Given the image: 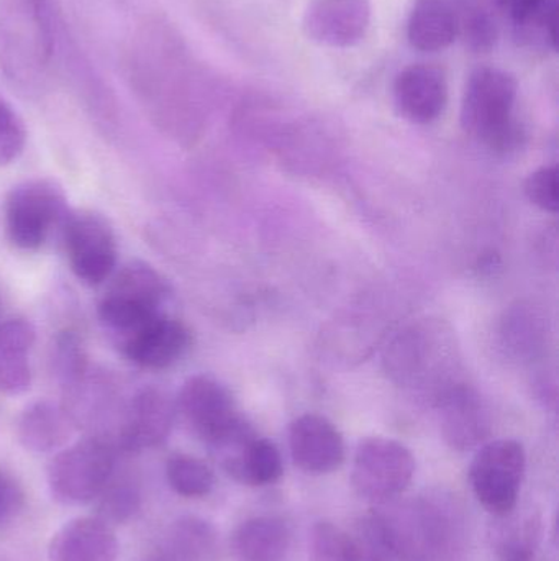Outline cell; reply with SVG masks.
Masks as SVG:
<instances>
[{
	"label": "cell",
	"instance_id": "obj_1",
	"mask_svg": "<svg viewBox=\"0 0 559 561\" xmlns=\"http://www.w3.org/2000/svg\"><path fill=\"white\" fill-rule=\"evenodd\" d=\"M377 516L386 527L399 561H455L463 530L458 510L443 496H419L380 504Z\"/></svg>",
	"mask_w": 559,
	"mask_h": 561
},
{
	"label": "cell",
	"instance_id": "obj_2",
	"mask_svg": "<svg viewBox=\"0 0 559 561\" xmlns=\"http://www.w3.org/2000/svg\"><path fill=\"white\" fill-rule=\"evenodd\" d=\"M517 95L519 82L511 72L492 66L475 69L463 94V130L489 150H515L525 137L515 118Z\"/></svg>",
	"mask_w": 559,
	"mask_h": 561
},
{
	"label": "cell",
	"instance_id": "obj_3",
	"mask_svg": "<svg viewBox=\"0 0 559 561\" xmlns=\"http://www.w3.org/2000/svg\"><path fill=\"white\" fill-rule=\"evenodd\" d=\"M452 335L439 322L423 320L399 333L384 353V368L396 385L430 391L439 398L455 385Z\"/></svg>",
	"mask_w": 559,
	"mask_h": 561
},
{
	"label": "cell",
	"instance_id": "obj_4",
	"mask_svg": "<svg viewBox=\"0 0 559 561\" xmlns=\"http://www.w3.org/2000/svg\"><path fill=\"white\" fill-rule=\"evenodd\" d=\"M55 0H5L0 16V62L26 79L48 68L56 46Z\"/></svg>",
	"mask_w": 559,
	"mask_h": 561
},
{
	"label": "cell",
	"instance_id": "obj_5",
	"mask_svg": "<svg viewBox=\"0 0 559 561\" xmlns=\"http://www.w3.org/2000/svg\"><path fill=\"white\" fill-rule=\"evenodd\" d=\"M68 216L65 190L48 178L23 181L7 194V237L19 250L36 252L45 247Z\"/></svg>",
	"mask_w": 559,
	"mask_h": 561
},
{
	"label": "cell",
	"instance_id": "obj_6",
	"mask_svg": "<svg viewBox=\"0 0 559 561\" xmlns=\"http://www.w3.org/2000/svg\"><path fill=\"white\" fill-rule=\"evenodd\" d=\"M114 442L98 435L61 448L48 465L51 496L66 506H81L97 500L115 474Z\"/></svg>",
	"mask_w": 559,
	"mask_h": 561
},
{
	"label": "cell",
	"instance_id": "obj_7",
	"mask_svg": "<svg viewBox=\"0 0 559 561\" xmlns=\"http://www.w3.org/2000/svg\"><path fill=\"white\" fill-rule=\"evenodd\" d=\"M416 473L412 451L386 437L364 438L354 451L351 484L358 496L380 504L396 501Z\"/></svg>",
	"mask_w": 559,
	"mask_h": 561
},
{
	"label": "cell",
	"instance_id": "obj_8",
	"mask_svg": "<svg viewBox=\"0 0 559 561\" xmlns=\"http://www.w3.org/2000/svg\"><path fill=\"white\" fill-rule=\"evenodd\" d=\"M525 468L527 457L517 440L502 438L479 448L469 468V481L479 503L492 516H505L517 507Z\"/></svg>",
	"mask_w": 559,
	"mask_h": 561
},
{
	"label": "cell",
	"instance_id": "obj_9",
	"mask_svg": "<svg viewBox=\"0 0 559 561\" xmlns=\"http://www.w3.org/2000/svg\"><path fill=\"white\" fill-rule=\"evenodd\" d=\"M69 268L88 286L112 278L117 268V239L108 220L92 210L69 213L61 229Z\"/></svg>",
	"mask_w": 559,
	"mask_h": 561
},
{
	"label": "cell",
	"instance_id": "obj_10",
	"mask_svg": "<svg viewBox=\"0 0 559 561\" xmlns=\"http://www.w3.org/2000/svg\"><path fill=\"white\" fill-rule=\"evenodd\" d=\"M176 409L209 448L225 440L246 422L229 388L209 375H196L184 382Z\"/></svg>",
	"mask_w": 559,
	"mask_h": 561
},
{
	"label": "cell",
	"instance_id": "obj_11",
	"mask_svg": "<svg viewBox=\"0 0 559 561\" xmlns=\"http://www.w3.org/2000/svg\"><path fill=\"white\" fill-rule=\"evenodd\" d=\"M210 451L233 480L246 486H268L284 471L281 451L268 438L256 437L248 422Z\"/></svg>",
	"mask_w": 559,
	"mask_h": 561
},
{
	"label": "cell",
	"instance_id": "obj_12",
	"mask_svg": "<svg viewBox=\"0 0 559 561\" xmlns=\"http://www.w3.org/2000/svg\"><path fill=\"white\" fill-rule=\"evenodd\" d=\"M370 23V0H312L305 9L302 28L318 45L351 48L366 36Z\"/></svg>",
	"mask_w": 559,
	"mask_h": 561
},
{
	"label": "cell",
	"instance_id": "obj_13",
	"mask_svg": "<svg viewBox=\"0 0 559 561\" xmlns=\"http://www.w3.org/2000/svg\"><path fill=\"white\" fill-rule=\"evenodd\" d=\"M176 412V404L166 392L158 388L141 389L121 415L118 447L125 451L160 447L170 438Z\"/></svg>",
	"mask_w": 559,
	"mask_h": 561
},
{
	"label": "cell",
	"instance_id": "obj_14",
	"mask_svg": "<svg viewBox=\"0 0 559 561\" xmlns=\"http://www.w3.org/2000/svg\"><path fill=\"white\" fill-rule=\"evenodd\" d=\"M443 438L455 450L478 447L491 434V415L481 396L466 385L450 386L436 398Z\"/></svg>",
	"mask_w": 559,
	"mask_h": 561
},
{
	"label": "cell",
	"instance_id": "obj_15",
	"mask_svg": "<svg viewBox=\"0 0 559 561\" xmlns=\"http://www.w3.org/2000/svg\"><path fill=\"white\" fill-rule=\"evenodd\" d=\"M289 448L295 467L314 477L334 473L345 461L343 437L324 415L295 419L289 427Z\"/></svg>",
	"mask_w": 559,
	"mask_h": 561
},
{
	"label": "cell",
	"instance_id": "obj_16",
	"mask_svg": "<svg viewBox=\"0 0 559 561\" xmlns=\"http://www.w3.org/2000/svg\"><path fill=\"white\" fill-rule=\"evenodd\" d=\"M394 104L406 121L417 125L439 121L449 105V81L439 66H407L397 75Z\"/></svg>",
	"mask_w": 559,
	"mask_h": 561
},
{
	"label": "cell",
	"instance_id": "obj_17",
	"mask_svg": "<svg viewBox=\"0 0 559 561\" xmlns=\"http://www.w3.org/2000/svg\"><path fill=\"white\" fill-rule=\"evenodd\" d=\"M193 345V335L180 320L163 316L148 322L118 343L124 355L144 369L171 368L179 363Z\"/></svg>",
	"mask_w": 559,
	"mask_h": 561
},
{
	"label": "cell",
	"instance_id": "obj_18",
	"mask_svg": "<svg viewBox=\"0 0 559 561\" xmlns=\"http://www.w3.org/2000/svg\"><path fill=\"white\" fill-rule=\"evenodd\" d=\"M49 561H117L118 540L114 529L95 517H79L55 534Z\"/></svg>",
	"mask_w": 559,
	"mask_h": 561
},
{
	"label": "cell",
	"instance_id": "obj_19",
	"mask_svg": "<svg viewBox=\"0 0 559 561\" xmlns=\"http://www.w3.org/2000/svg\"><path fill=\"white\" fill-rule=\"evenodd\" d=\"M74 422L65 405L51 401L30 404L16 424V437L23 448L33 454H51L61 450L74 434Z\"/></svg>",
	"mask_w": 559,
	"mask_h": 561
},
{
	"label": "cell",
	"instance_id": "obj_20",
	"mask_svg": "<svg viewBox=\"0 0 559 561\" xmlns=\"http://www.w3.org/2000/svg\"><path fill=\"white\" fill-rule=\"evenodd\" d=\"M36 332L25 319H10L0 323V392L20 396L32 386L30 353Z\"/></svg>",
	"mask_w": 559,
	"mask_h": 561
},
{
	"label": "cell",
	"instance_id": "obj_21",
	"mask_svg": "<svg viewBox=\"0 0 559 561\" xmlns=\"http://www.w3.org/2000/svg\"><path fill=\"white\" fill-rule=\"evenodd\" d=\"M407 38L422 53L443 51L458 38V13L450 0H417L407 23Z\"/></svg>",
	"mask_w": 559,
	"mask_h": 561
},
{
	"label": "cell",
	"instance_id": "obj_22",
	"mask_svg": "<svg viewBox=\"0 0 559 561\" xmlns=\"http://www.w3.org/2000/svg\"><path fill=\"white\" fill-rule=\"evenodd\" d=\"M291 534L279 517L261 516L245 520L233 534L232 547L238 561H284Z\"/></svg>",
	"mask_w": 559,
	"mask_h": 561
},
{
	"label": "cell",
	"instance_id": "obj_23",
	"mask_svg": "<svg viewBox=\"0 0 559 561\" xmlns=\"http://www.w3.org/2000/svg\"><path fill=\"white\" fill-rule=\"evenodd\" d=\"M105 294L138 306L163 310L171 296V286L153 266L143 262H131L112 278Z\"/></svg>",
	"mask_w": 559,
	"mask_h": 561
},
{
	"label": "cell",
	"instance_id": "obj_24",
	"mask_svg": "<svg viewBox=\"0 0 559 561\" xmlns=\"http://www.w3.org/2000/svg\"><path fill=\"white\" fill-rule=\"evenodd\" d=\"M494 530V546L501 561H532L541 537V520L535 513L505 514Z\"/></svg>",
	"mask_w": 559,
	"mask_h": 561
},
{
	"label": "cell",
	"instance_id": "obj_25",
	"mask_svg": "<svg viewBox=\"0 0 559 561\" xmlns=\"http://www.w3.org/2000/svg\"><path fill=\"white\" fill-rule=\"evenodd\" d=\"M521 38L557 49L558 0H499Z\"/></svg>",
	"mask_w": 559,
	"mask_h": 561
},
{
	"label": "cell",
	"instance_id": "obj_26",
	"mask_svg": "<svg viewBox=\"0 0 559 561\" xmlns=\"http://www.w3.org/2000/svg\"><path fill=\"white\" fill-rule=\"evenodd\" d=\"M167 550L174 561H209L216 550V533L206 520L184 517L171 529Z\"/></svg>",
	"mask_w": 559,
	"mask_h": 561
},
{
	"label": "cell",
	"instance_id": "obj_27",
	"mask_svg": "<svg viewBox=\"0 0 559 561\" xmlns=\"http://www.w3.org/2000/svg\"><path fill=\"white\" fill-rule=\"evenodd\" d=\"M166 478L171 490L183 497H203L213 490L212 468L193 455L176 454L167 460Z\"/></svg>",
	"mask_w": 559,
	"mask_h": 561
},
{
	"label": "cell",
	"instance_id": "obj_28",
	"mask_svg": "<svg viewBox=\"0 0 559 561\" xmlns=\"http://www.w3.org/2000/svg\"><path fill=\"white\" fill-rule=\"evenodd\" d=\"M545 329L541 319L531 309L512 310L504 320V346L521 359H532L544 345Z\"/></svg>",
	"mask_w": 559,
	"mask_h": 561
},
{
	"label": "cell",
	"instance_id": "obj_29",
	"mask_svg": "<svg viewBox=\"0 0 559 561\" xmlns=\"http://www.w3.org/2000/svg\"><path fill=\"white\" fill-rule=\"evenodd\" d=\"M456 7L458 13V38L473 53H489L496 48L499 39V26L491 12L476 5L462 2Z\"/></svg>",
	"mask_w": 559,
	"mask_h": 561
},
{
	"label": "cell",
	"instance_id": "obj_30",
	"mask_svg": "<svg viewBox=\"0 0 559 561\" xmlns=\"http://www.w3.org/2000/svg\"><path fill=\"white\" fill-rule=\"evenodd\" d=\"M141 493L137 484L127 478L112 477L97 497V517L107 523L125 524L140 511Z\"/></svg>",
	"mask_w": 559,
	"mask_h": 561
},
{
	"label": "cell",
	"instance_id": "obj_31",
	"mask_svg": "<svg viewBox=\"0 0 559 561\" xmlns=\"http://www.w3.org/2000/svg\"><path fill=\"white\" fill-rule=\"evenodd\" d=\"M348 536L353 546L354 561H396L393 543L376 511L358 519Z\"/></svg>",
	"mask_w": 559,
	"mask_h": 561
},
{
	"label": "cell",
	"instance_id": "obj_32",
	"mask_svg": "<svg viewBox=\"0 0 559 561\" xmlns=\"http://www.w3.org/2000/svg\"><path fill=\"white\" fill-rule=\"evenodd\" d=\"M53 371L65 388L75 389L88 373V355L82 340L72 330H65L56 336L53 346Z\"/></svg>",
	"mask_w": 559,
	"mask_h": 561
},
{
	"label": "cell",
	"instance_id": "obj_33",
	"mask_svg": "<svg viewBox=\"0 0 559 561\" xmlns=\"http://www.w3.org/2000/svg\"><path fill=\"white\" fill-rule=\"evenodd\" d=\"M308 556L311 561H354L353 546L347 530L328 520H321L312 527Z\"/></svg>",
	"mask_w": 559,
	"mask_h": 561
},
{
	"label": "cell",
	"instance_id": "obj_34",
	"mask_svg": "<svg viewBox=\"0 0 559 561\" xmlns=\"http://www.w3.org/2000/svg\"><path fill=\"white\" fill-rule=\"evenodd\" d=\"M26 128L19 112L0 95V168L10 167L22 157Z\"/></svg>",
	"mask_w": 559,
	"mask_h": 561
},
{
	"label": "cell",
	"instance_id": "obj_35",
	"mask_svg": "<svg viewBox=\"0 0 559 561\" xmlns=\"http://www.w3.org/2000/svg\"><path fill=\"white\" fill-rule=\"evenodd\" d=\"M524 191L528 201L538 209L557 214L559 210L558 168L544 167L534 171L525 180Z\"/></svg>",
	"mask_w": 559,
	"mask_h": 561
},
{
	"label": "cell",
	"instance_id": "obj_36",
	"mask_svg": "<svg viewBox=\"0 0 559 561\" xmlns=\"http://www.w3.org/2000/svg\"><path fill=\"white\" fill-rule=\"evenodd\" d=\"M0 504H2V488H0Z\"/></svg>",
	"mask_w": 559,
	"mask_h": 561
}]
</instances>
